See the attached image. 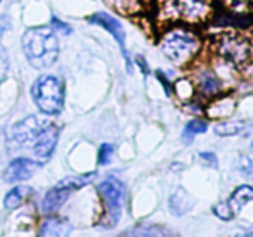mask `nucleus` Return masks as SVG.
Returning a JSON list of instances; mask_svg holds the SVG:
<instances>
[{
	"mask_svg": "<svg viewBox=\"0 0 253 237\" xmlns=\"http://www.w3.org/2000/svg\"><path fill=\"white\" fill-rule=\"evenodd\" d=\"M113 154H115V146L109 142H104L101 147H99V153H97V164L99 166H106V164L111 161Z\"/></svg>",
	"mask_w": 253,
	"mask_h": 237,
	"instance_id": "obj_23",
	"label": "nucleus"
},
{
	"mask_svg": "<svg viewBox=\"0 0 253 237\" xmlns=\"http://www.w3.org/2000/svg\"><path fill=\"white\" fill-rule=\"evenodd\" d=\"M156 78H158L160 81H162V85H163V90H165V94L167 95H172V83H170L169 80L165 78V75H163V71H156Z\"/></svg>",
	"mask_w": 253,
	"mask_h": 237,
	"instance_id": "obj_28",
	"label": "nucleus"
},
{
	"mask_svg": "<svg viewBox=\"0 0 253 237\" xmlns=\"http://www.w3.org/2000/svg\"><path fill=\"white\" fill-rule=\"evenodd\" d=\"M47 125H49V121H43L37 116H26L25 119L12 125L11 142L19 149H33L37 139Z\"/></svg>",
	"mask_w": 253,
	"mask_h": 237,
	"instance_id": "obj_8",
	"label": "nucleus"
},
{
	"mask_svg": "<svg viewBox=\"0 0 253 237\" xmlns=\"http://www.w3.org/2000/svg\"><path fill=\"white\" fill-rule=\"evenodd\" d=\"M40 164L42 163L37 159H30V158H16V159H12L11 163H9L4 178L7 182H11V184L28 180V178L39 170Z\"/></svg>",
	"mask_w": 253,
	"mask_h": 237,
	"instance_id": "obj_10",
	"label": "nucleus"
},
{
	"mask_svg": "<svg viewBox=\"0 0 253 237\" xmlns=\"http://www.w3.org/2000/svg\"><path fill=\"white\" fill-rule=\"evenodd\" d=\"M87 21L90 23V25L101 26L102 30H106V32H108L109 35H111L113 39L116 40V43H118L120 50H122V54H123V59H125L126 73H132L134 66H132L130 56H128V52H126V45H125V30H123L122 23H120L118 19L115 18V16L109 14V12H95V14H92L90 18H87Z\"/></svg>",
	"mask_w": 253,
	"mask_h": 237,
	"instance_id": "obj_9",
	"label": "nucleus"
},
{
	"mask_svg": "<svg viewBox=\"0 0 253 237\" xmlns=\"http://www.w3.org/2000/svg\"><path fill=\"white\" fill-rule=\"evenodd\" d=\"M160 50L173 64H189L201 50V40L193 30L172 26L160 39Z\"/></svg>",
	"mask_w": 253,
	"mask_h": 237,
	"instance_id": "obj_2",
	"label": "nucleus"
},
{
	"mask_svg": "<svg viewBox=\"0 0 253 237\" xmlns=\"http://www.w3.org/2000/svg\"><path fill=\"white\" fill-rule=\"evenodd\" d=\"M32 97L37 108L47 116L61 115L64 108V83L54 75H42L32 85Z\"/></svg>",
	"mask_w": 253,
	"mask_h": 237,
	"instance_id": "obj_4",
	"label": "nucleus"
},
{
	"mask_svg": "<svg viewBox=\"0 0 253 237\" xmlns=\"http://www.w3.org/2000/svg\"><path fill=\"white\" fill-rule=\"evenodd\" d=\"M239 163H241V171H243V175H250V173H252L253 163H252V159H250L248 156L241 154V159H239Z\"/></svg>",
	"mask_w": 253,
	"mask_h": 237,
	"instance_id": "obj_27",
	"label": "nucleus"
},
{
	"mask_svg": "<svg viewBox=\"0 0 253 237\" xmlns=\"http://www.w3.org/2000/svg\"><path fill=\"white\" fill-rule=\"evenodd\" d=\"M224 90V81H222L220 75L215 70H205L196 73V92L201 94L203 97H217Z\"/></svg>",
	"mask_w": 253,
	"mask_h": 237,
	"instance_id": "obj_11",
	"label": "nucleus"
},
{
	"mask_svg": "<svg viewBox=\"0 0 253 237\" xmlns=\"http://www.w3.org/2000/svg\"><path fill=\"white\" fill-rule=\"evenodd\" d=\"M252 201H253V187H250V185H239V187H236L232 191L231 198H229V202H231L234 213H239Z\"/></svg>",
	"mask_w": 253,
	"mask_h": 237,
	"instance_id": "obj_16",
	"label": "nucleus"
},
{
	"mask_svg": "<svg viewBox=\"0 0 253 237\" xmlns=\"http://www.w3.org/2000/svg\"><path fill=\"white\" fill-rule=\"evenodd\" d=\"M198 156H200L201 164H205V166H208V168H213V170H217V168H218V159H217V156H215L213 153L203 151V153H200Z\"/></svg>",
	"mask_w": 253,
	"mask_h": 237,
	"instance_id": "obj_25",
	"label": "nucleus"
},
{
	"mask_svg": "<svg viewBox=\"0 0 253 237\" xmlns=\"http://www.w3.org/2000/svg\"><path fill=\"white\" fill-rule=\"evenodd\" d=\"M94 178H95V173H88V175L68 177V178H64V180H61L56 187H52L45 194V198H43V201H42V211L47 213V215L56 213L57 209L68 201V198H70L75 191L88 185Z\"/></svg>",
	"mask_w": 253,
	"mask_h": 237,
	"instance_id": "obj_7",
	"label": "nucleus"
},
{
	"mask_svg": "<svg viewBox=\"0 0 253 237\" xmlns=\"http://www.w3.org/2000/svg\"><path fill=\"white\" fill-rule=\"evenodd\" d=\"M135 63H137V66L141 68L142 75H144V77H148V75H149V66H148V63H146L144 57H142V56H137V57H135Z\"/></svg>",
	"mask_w": 253,
	"mask_h": 237,
	"instance_id": "obj_29",
	"label": "nucleus"
},
{
	"mask_svg": "<svg viewBox=\"0 0 253 237\" xmlns=\"http://www.w3.org/2000/svg\"><path fill=\"white\" fill-rule=\"evenodd\" d=\"M52 28H54V32H61V33H64V35H70L71 33V26L59 21L57 18H52Z\"/></svg>",
	"mask_w": 253,
	"mask_h": 237,
	"instance_id": "obj_26",
	"label": "nucleus"
},
{
	"mask_svg": "<svg viewBox=\"0 0 253 237\" xmlns=\"http://www.w3.org/2000/svg\"><path fill=\"white\" fill-rule=\"evenodd\" d=\"M28 189L23 187V185H19V187H12V191H9L7 194H5V199H4V206L7 209H16L19 208V206L25 202V198L26 194H28Z\"/></svg>",
	"mask_w": 253,
	"mask_h": 237,
	"instance_id": "obj_21",
	"label": "nucleus"
},
{
	"mask_svg": "<svg viewBox=\"0 0 253 237\" xmlns=\"http://www.w3.org/2000/svg\"><path fill=\"white\" fill-rule=\"evenodd\" d=\"M248 125H250L248 121H239V119L238 121H222L213 126V132L218 137H234L245 132Z\"/></svg>",
	"mask_w": 253,
	"mask_h": 237,
	"instance_id": "obj_19",
	"label": "nucleus"
},
{
	"mask_svg": "<svg viewBox=\"0 0 253 237\" xmlns=\"http://www.w3.org/2000/svg\"><path fill=\"white\" fill-rule=\"evenodd\" d=\"M211 211H213V215L217 216V218L224 220V222H231V220L236 216L234 209H232V206H231V202H229V201L217 202V204L211 208Z\"/></svg>",
	"mask_w": 253,
	"mask_h": 237,
	"instance_id": "obj_22",
	"label": "nucleus"
},
{
	"mask_svg": "<svg viewBox=\"0 0 253 237\" xmlns=\"http://www.w3.org/2000/svg\"><path fill=\"white\" fill-rule=\"evenodd\" d=\"M21 43L28 63L37 70L52 66L59 57V42L52 28L47 26L28 28L23 35Z\"/></svg>",
	"mask_w": 253,
	"mask_h": 237,
	"instance_id": "obj_1",
	"label": "nucleus"
},
{
	"mask_svg": "<svg viewBox=\"0 0 253 237\" xmlns=\"http://www.w3.org/2000/svg\"><path fill=\"white\" fill-rule=\"evenodd\" d=\"M57 139H59V128H57L56 125H52V123H49V125L43 128V132L39 135V139H37L35 146H33V149H32L33 154L39 158L40 163L47 161L52 156L54 149H56V146H57Z\"/></svg>",
	"mask_w": 253,
	"mask_h": 237,
	"instance_id": "obj_12",
	"label": "nucleus"
},
{
	"mask_svg": "<svg viewBox=\"0 0 253 237\" xmlns=\"http://www.w3.org/2000/svg\"><path fill=\"white\" fill-rule=\"evenodd\" d=\"M208 130V123L205 121L203 118H194L191 119V121L186 123V126H184V132H182V140L186 144L193 142V139L196 135H201V133H205Z\"/></svg>",
	"mask_w": 253,
	"mask_h": 237,
	"instance_id": "obj_20",
	"label": "nucleus"
},
{
	"mask_svg": "<svg viewBox=\"0 0 253 237\" xmlns=\"http://www.w3.org/2000/svg\"><path fill=\"white\" fill-rule=\"evenodd\" d=\"M246 236H253V232H246Z\"/></svg>",
	"mask_w": 253,
	"mask_h": 237,
	"instance_id": "obj_31",
	"label": "nucleus"
},
{
	"mask_svg": "<svg viewBox=\"0 0 253 237\" xmlns=\"http://www.w3.org/2000/svg\"><path fill=\"white\" fill-rule=\"evenodd\" d=\"M215 99V97H213ZM236 109V101L232 97H218L207 106V115L210 118H229Z\"/></svg>",
	"mask_w": 253,
	"mask_h": 237,
	"instance_id": "obj_14",
	"label": "nucleus"
},
{
	"mask_svg": "<svg viewBox=\"0 0 253 237\" xmlns=\"http://www.w3.org/2000/svg\"><path fill=\"white\" fill-rule=\"evenodd\" d=\"M160 16L167 21L198 25L210 18L213 0H160Z\"/></svg>",
	"mask_w": 253,
	"mask_h": 237,
	"instance_id": "obj_3",
	"label": "nucleus"
},
{
	"mask_svg": "<svg viewBox=\"0 0 253 237\" xmlns=\"http://www.w3.org/2000/svg\"><path fill=\"white\" fill-rule=\"evenodd\" d=\"M213 52L218 61L229 66H246L253 63V43L238 33H224L215 40Z\"/></svg>",
	"mask_w": 253,
	"mask_h": 237,
	"instance_id": "obj_6",
	"label": "nucleus"
},
{
	"mask_svg": "<svg viewBox=\"0 0 253 237\" xmlns=\"http://www.w3.org/2000/svg\"><path fill=\"white\" fill-rule=\"evenodd\" d=\"M172 94L179 99L180 102H191L196 95V85L187 78H180L173 83Z\"/></svg>",
	"mask_w": 253,
	"mask_h": 237,
	"instance_id": "obj_18",
	"label": "nucleus"
},
{
	"mask_svg": "<svg viewBox=\"0 0 253 237\" xmlns=\"http://www.w3.org/2000/svg\"><path fill=\"white\" fill-rule=\"evenodd\" d=\"M250 147H252V151H253V140H252V146H250Z\"/></svg>",
	"mask_w": 253,
	"mask_h": 237,
	"instance_id": "obj_32",
	"label": "nucleus"
},
{
	"mask_svg": "<svg viewBox=\"0 0 253 237\" xmlns=\"http://www.w3.org/2000/svg\"><path fill=\"white\" fill-rule=\"evenodd\" d=\"M169 206L172 209V213L175 216H182L186 213H189L194 206V198L184 189H177L169 199Z\"/></svg>",
	"mask_w": 253,
	"mask_h": 237,
	"instance_id": "obj_13",
	"label": "nucleus"
},
{
	"mask_svg": "<svg viewBox=\"0 0 253 237\" xmlns=\"http://www.w3.org/2000/svg\"><path fill=\"white\" fill-rule=\"evenodd\" d=\"M97 192L104 202V215L101 218V225L111 229L120 222L123 215L126 204V187L120 178L106 177L97 184Z\"/></svg>",
	"mask_w": 253,
	"mask_h": 237,
	"instance_id": "obj_5",
	"label": "nucleus"
},
{
	"mask_svg": "<svg viewBox=\"0 0 253 237\" xmlns=\"http://www.w3.org/2000/svg\"><path fill=\"white\" fill-rule=\"evenodd\" d=\"M71 225L68 220L59 216H50L40 227V236H66L70 234Z\"/></svg>",
	"mask_w": 253,
	"mask_h": 237,
	"instance_id": "obj_15",
	"label": "nucleus"
},
{
	"mask_svg": "<svg viewBox=\"0 0 253 237\" xmlns=\"http://www.w3.org/2000/svg\"><path fill=\"white\" fill-rule=\"evenodd\" d=\"M220 2L227 9H231V11L243 12V11H246V9L250 7V4H252L253 0H220Z\"/></svg>",
	"mask_w": 253,
	"mask_h": 237,
	"instance_id": "obj_24",
	"label": "nucleus"
},
{
	"mask_svg": "<svg viewBox=\"0 0 253 237\" xmlns=\"http://www.w3.org/2000/svg\"><path fill=\"white\" fill-rule=\"evenodd\" d=\"M5 32V21L2 18H0V39H2V35H4Z\"/></svg>",
	"mask_w": 253,
	"mask_h": 237,
	"instance_id": "obj_30",
	"label": "nucleus"
},
{
	"mask_svg": "<svg viewBox=\"0 0 253 237\" xmlns=\"http://www.w3.org/2000/svg\"><path fill=\"white\" fill-rule=\"evenodd\" d=\"M123 236H141V237H156V236H173V230H169L162 225H135L123 232Z\"/></svg>",
	"mask_w": 253,
	"mask_h": 237,
	"instance_id": "obj_17",
	"label": "nucleus"
}]
</instances>
